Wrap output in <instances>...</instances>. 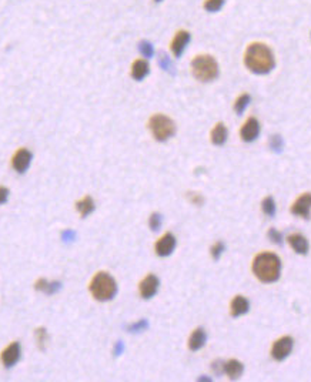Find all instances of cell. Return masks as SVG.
<instances>
[{"label":"cell","instance_id":"52a82bcc","mask_svg":"<svg viewBox=\"0 0 311 382\" xmlns=\"http://www.w3.org/2000/svg\"><path fill=\"white\" fill-rule=\"evenodd\" d=\"M32 160H33V154H32L30 150L19 149L15 153V156H13V158H12V166H13V169L17 171V173L23 174V173H26L27 169L30 167Z\"/></svg>","mask_w":311,"mask_h":382},{"label":"cell","instance_id":"7402d4cb","mask_svg":"<svg viewBox=\"0 0 311 382\" xmlns=\"http://www.w3.org/2000/svg\"><path fill=\"white\" fill-rule=\"evenodd\" d=\"M250 100H251L250 94H247V93L242 94V96L236 100V103H234V110H236V113H237V114H242L245 108H247V106H248Z\"/></svg>","mask_w":311,"mask_h":382},{"label":"cell","instance_id":"8fae6325","mask_svg":"<svg viewBox=\"0 0 311 382\" xmlns=\"http://www.w3.org/2000/svg\"><path fill=\"white\" fill-rule=\"evenodd\" d=\"M260 134V123L257 119L254 117H248L243 124V127L240 130V137L245 143H251L254 141Z\"/></svg>","mask_w":311,"mask_h":382},{"label":"cell","instance_id":"2e32d148","mask_svg":"<svg viewBox=\"0 0 311 382\" xmlns=\"http://www.w3.org/2000/svg\"><path fill=\"white\" fill-rule=\"evenodd\" d=\"M250 308V302L248 299L244 298L243 295H237L234 297V299L231 301V305H230V314L233 317H240L245 314Z\"/></svg>","mask_w":311,"mask_h":382},{"label":"cell","instance_id":"4316f807","mask_svg":"<svg viewBox=\"0 0 311 382\" xmlns=\"http://www.w3.org/2000/svg\"><path fill=\"white\" fill-rule=\"evenodd\" d=\"M161 221H163L161 215L155 212V214H152L150 218H149V226H150V228H152L153 231H157V230L160 228V226H161Z\"/></svg>","mask_w":311,"mask_h":382},{"label":"cell","instance_id":"4dcf8cb0","mask_svg":"<svg viewBox=\"0 0 311 382\" xmlns=\"http://www.w3.org/2000/svg\"><path fill=\"white\" fill-rule=\"evenodd\" d=\"M268 238H270L273 243H276V244H281V243H283V235H281L280 231H277L276 228H271V230L268 231Z\"/></svg>","mask_w":311,"mask_h":382},{"label":"cell","instance_id":"4fadbf2b","mask_svg":"<svg viewBox=\"0 0 311 382\" xmlns=\"http://www.w3.org/2000/svg\"><path fill=\"white\" fill-rule=\"evenodd\" d=\"M158 285H160V281L155 274H149L143 278V281L140 282V295L144 298V299H149V298L155 297L158 291Z\"/></svg>","mask_w":311,"mask_h":382},{"label":"cell","instance_id":"5bb4252c","mask_svg":"<svg viewBox=\"0 0 311 382\" xmlns=\"http://www.w3.org/2000/svg\"><path fill=\"white\" fill-rule=\"evenodd\" d=\"M289 243L291 245V248L297 253V254H307L309 253V241L304 235L301 234H291L289 235Z\"/></svg>","mask_w":311,"mask_h":382},{"label":"cell","instance_id":"30bf717a","mask_svg":"<svg viewBox=\"0 0 311 382\" xmlns=\"http://www.w3.org/2000/svg\"><path fill=\"white\" fill-rule=\"evenodd\" d=\"M176 248V237L172 233H166L155 245L156 254L158 257H169Z\"/></svg>","mask_w":311,"mask_h":382},{"label":"cell","instance_id":"1f68e13d","mask_svg":"<svg viewBox=\"0 0 311 382\" xmlns=\"http://www.w3.org/2000/svg\"><path fill=\"white\" fill-rule=\"evenodd\" d=\"M189 200L194 204V206H203L204 198L199 192H189Z\"/></svg>","mask_w":311,"mask_h":382},{"label":"cell","instance_id":"7c38bea8","mask_svg":"<svg viewBox=\"0 0 311 382\" xmlns=\"http://www.w3.org/2000/svg\"><path fill=\"white\" fill-rule=\"evenodd\" d=\"M291 212L294 215H298V217H303L306 220L310 218L311 214V194L310 192H306L303 195H300L295 203L293 204L291 207Z\"/></svg>","mask_w":311,"mask_h":382},{"label":"cell","instance_id":"44dd1931","mask_svg":"<svg viewBox=\"0 0 311 382\" xmlns=\"http://www.w3.org/2000/svg\"><path fill=\"white\" fill-rule=\"evenodd\" d=\"M76 208L80 212L82 217H87L89 214L94 211V201L90 195H86L85 198H82L80 201L76 203Z\"/></svg>","mask_w":311,"mask_h":382},{"label":"cell","instance_id":"d6986e66","mask_svg":"<svg viewBox=\"0 0 311 382\" xmlns=\"http://www.w3.org/2000/svg\"><path fill=\"white\" fill-rule=\"evenodd\" d=\"M227 136H228V131H227V127L223 124V123H217L214 128L211 130V141L213 144L216 146H223L225 141H227Z\"/></svg>","mask_w":311,"mask_h":382},{"label":"cell","instance_id":"277c9868","mask_svg":"<svg viewBox=\"0 0 311 382\" xmlns=\"http://www.w3.org/2000/svg\"><path fill=\"white\" fill-rule=\"evenodd\" d=\"M90 293L97 301H110L117 293L116 279L107 273H97L91 278L89 285Z\"/></svg>","mask_w":311,"mask_h":382},{"label":"cell","instance_id":"8992f818","mask_svg":"<svg viewBox=\"0 0 311 382\" xmlns=\"http://www.w3.org/2000/svg\"><path fill=\"white\" fill-rule=\"evenodd\" d=\"M294 347V341L291 337H281L273 344L271 348V357L276 361H284L293 351Z\"/></svg>","mask_w":311,"mask_h":382},{"label":"cell","instance_id":"e0dca14e","mask_svg":"<svg viewBox=\"0 0 311 382\" xmlns=\"http://www.w3.org/2000/svg\"><path fill=\"white\" fill-rule=\"evenodd\" d=\"M207 340V335H206V331L203 328H197L191 332L190 338H189V348L191 351H199L204 347Z\"/></svg>","mask_w":311,"mask_h":382},{"label":"cell","instance_id":"9c48e42d","mask_svg":"<svg viewBox=\"0 0 311 382\" xmlns=\"http://www.w3.org/2000/svg\"><path fill=\"white\" fill-rule=\"evenodd\" d=\"M20 354H22V349H20V344L19 342H12L10 345H7L3 352H1V364L6 366V368H10L13 366L15 364H17V361L20 360Z\"/></svg>","mask_w":311,"mask_h":382},{"label":"cell","instance_id":"6da1fadb","mask_svg":"<svg viewBox=\"0 0 311 382\" xmlns=\"http://www.w3.org/2000/svg\"><path fill=\"white\" fill-rule=\"evenodd\" d=\"M245 67L256 74H267L270 73L274 66L276 59L271 49L264 43H251L244 54Z\"/></svg>","mask_w":311,"mask_h":382},{"label":"cell","instance_id":"7a4b0ae2","mask_svg":"<svg viewBox=\"0 0 311 382\" xmlns=\"http://www.w3.org/2000/svg\"><path fill=\"white\" fill-rule=\"evenodd\" d=\"M253 273L261 282H276L281 274V261L274 253H260L253 261Z\"/></svg>","mask_w":311,"mask_h":382},{"label":"cell","instance_id":"d4e9b609","mask_svg":"<svg viewBox=\"0 0 311 382\" xmlns=\"http://www.w3.org/2000/svg\"><path fill=\"white\" fill-rule=\"evenodd\" d=\"M138 50L140 53L143 54V57H152L155 54V49H153V44L147 40H143V42L138 43Z\"/></svg>","mask_w":311,"mask_h":382},{"label":"cell","instance_id":"5b68a950","mask_svg":"<svg viewBox=\"0 0 311 382\" xmlns=\"http://www.w3.org/2000/svg\"><path fill=\"white\" fill-rule=\"evenodd\" d=\"M149 128L157 141H167L176 134L174 122L166 114H155L149 120Z\"/></svg>","mask_w":311,"mask_h":382},{"label":"cell","instance_id":"484cf974","mask_svg":"<svg viewBox=\"0 0 311 382\" xmlns=\"http://www.w3.org/2000/svg\"><path fill=\"white\" fill-rule=\"evenodd\" d=\"M283 146H284V143H283L281 136H276V134L271 136V139H270V147L273 149V151H281Z\"/></svg>","mask_w":311,"mask_h":382},{"label":"cell","instance_id":"d6a6232c","mask_svg":"<svg viewBox=\"0 0 311 382\" xmlns=\"http://www.w3.org/2000/svg\"><path fill=\"white\" fill-rule=\"evenodd\" d=\"M147 327V322L144 321V319H141L140 322H137V324H133L129 330L132 331V332H134V331H141V330H144Z\"/></svg>","mask_w":311,"mask_h":382},{"label":"cell","instance_id":"3957f363","mask_svg":"<svg viewBox=\"0 0 311 382\" xmlns=\"http://www.w3.org/2000/svg\"><path fill=\"white\" fill-rule=\"evenodd\" d=\"M191 73L201 83L213 82L219 76V63L210 54L196 56L191 62Z\"/></svg>","mask_w":311,"mask_h":382},{"label":"cell","instance_id":"cb8c5ba5","mask_svg":"<svg viewBox=\"0 0 311 382\" xmlns=\"http://www.w3.org/2000/svg\"><path fill=\"white\" fill-rule=\"evenodd\" d=\"M223 4H224V0H206L203 6L208 13H216L222 9Z\"/></svg>","mask_w":311,"mask_h":382},{"label":"cell","instance_id":"d590c367","mask_svg":"<svg viewBox=\"0 0 311 382\" xmlns=\"http://www.w3.org/2000/svg\"><path fill=\"white\" fill-rule=\"evenodd\" d=\"M156 3H160V1H161V0H155Z\"/></svg>","mask_w":311,"mask_h":382},{"label":"cell","instance_id":"ffe728a7","mask_svg":"<svg viewBox=\"0 0 311 382\" xmlns=\"http://www.w3.org/2000/svg\"><path fill=\"white\" fill-rule=\"evenodd\" d=\"M35 288L37 291L45 293V294H54V293H57L62 288V284L60 282H49L45 278H40V279L36 281Z\"/></svg>","mask_w":311,"mask_h":382},{"label":"cell","instance_id":"ac0fdd59","mask_svg":"<svg viewBox=\"0 0 311 382\" xmlns=\"http://www.w3.org/2000/svg\"><path fill=\"white\" fill-rule=\"evenodd\" d=\"M224 372L228 375L230 380H237L243 374V364L237 360L224 362Z\"/></svg>","mask_w":311,"mask_h":382},{"label":"cell","instance_id":"836d02e7","mask_svg":"<svg viewBox=\"0 0 311 382\" xmlns=\"http://www.w3.org/2000/svg\"><path fill=\"white\" fill-rule=\"evenodd\" d=\"M9 198V190L6 187H0V204H4Z\"/></svg>","mask_w":311,"mask_h":382},{"label":"cell","instance_id":"e575fe53","mask_svg":"<svg viewBox=\"0 0 311 382\" xmlns=\"http://www.w3.org/2000/svg\"><path fill=\"white\" fill-rule=\"evenodd\" d=\"M213 369L216 371V374H223L224 372V362H214Z\"/></svg>","mask_w":311,"mask_h":382},{"label":"cell","instance_id":"f546056e","mask_svg":"<svg viewBox=\"0 0 311 382\" xmlns=\"http://www.w3.org/2000/svg\"><path fill=\"white\" fill-rule=\"evenodd\" d=\"M158 63H160V66L164 69V70H167V71H170L172 69H173V66H172V62H170V59L167 57V54H164V53H160V57H158Z\"/></svg>","mask_w":311,"mask_h":382},{"label":"cell","instance_id":"f1b7e54d","mask_svg":"<svg viewBox=\"0 0 311 382\" xmlns=\"http://www.w3.org/2000/svg\"><path fill=\"white\" fill-rule=\"evenodd\" d=\"M223 251H224V244H223L222 241H217L216 244H213L211 250H210L211 257H213L214 260H219V258L222 257Z\"/></svg>","mask_w":311,"mask_h":382},{"label":"cell","instance_id":"ba28073f","mask_svg":"<svg viewBox=\"0 0 311 382\" xmlns=\"http://www.w3.org/2000/svg\"><path fill=\"white\" fill-rule=\"evenodd\" d=\"M190 40H191V36H190V33L187 30H178L177 33L174 35L172 43H170V50H172L173 56L174 57H180L184 53V50L189 46Z\"/></svg>","mask_w":311,"mask_h":382},{"label":"cell","instance_id":"9a60e30c","mask_svg":"<svg viewBox=\"0 0 311 382\" xmlns=\"http://www.w3.org/2000/svg\"><path fill=\"white\" fill-rule=\"evenodd\" d=\"M150 73V66L147 60L144 59H137L132 64V77L137 82H141L147 74Z\"/></svg>","mask_w":311,"mask_h":382},{"label":"cell","instance_id":"83f0119b","mask_svg":"<svg viewBox=\"0 0 311 382\" xmlns=\"http://www.w3.org/2000/svg\"><path fill=\"white\" fill-rule=\"evenodd\" d=\"M36 341L40 347V349H45L46 342H47V332H46L45 328H39L36 331Z\"/></svg>","mask_w":311,"mask_h":382},{"label":"cell","instance_id":"603a6c76","mask_svg":"<svg viewBox=\"0 0 311 382\" xmlns=\"http://www.w3.org/2000/svg\"><path fill=\"white\" fill-rule=\"evenodd\" d=\"M261 208L263 212L268 215V217H273L276 214V203H274V198L273 197H266L261 203Z\"/></svg>","mask_w":311,"mask_h":382}]
</instances>
